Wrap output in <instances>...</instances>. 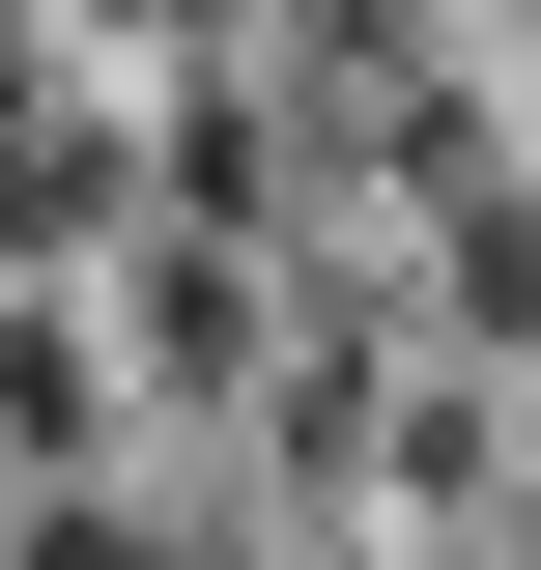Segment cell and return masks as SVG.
<instances>
[{"label":"cell","instance_id":"cell-1","mask_svg":"<svg viewBox=\"0 0 541 570\" xmlns=\"http://www.w3.org/2000/svg\"><path fill=\"white\" fill-rule=\"evenodd\" d=\"M456 29H541V0H456Z\"/></svg>","mask_w":541,"mask_h":570}]
</instances>
